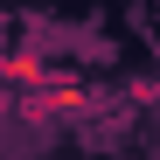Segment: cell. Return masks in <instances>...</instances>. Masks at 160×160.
<instances>
[{
	"mask_svg": "<svg viewBox=\"0 0 160 160\" xmlns=\"http://www.w3.org/2000/svg\"><path fill=\"white\" fill-rule=\"evenodd\" d=\"M77 104H84V91H77L70 77H49V84L21 104V112H28V118H56V112H77Z\"/></svg>",
	"mask_w": 160,
	"mask_h": 160,
	"instance_id": "1",
	"label": "cell"
},
{
	"mask_svg": "<svg viewBox=\"0 0 160 160\" xmlns=\"http://www.w3.org/2000/svg\"><path fill=\"white\" fill-rule=\"evenodd\" d=\"M0 77H14L21 91H35V84H49V70H42V56H7V70Z\"/></svg>",
	"mask_w": 160,
	"mask_h": 160,
	"instance_id": "2",
	"label": "cell"
}]
</instances>
